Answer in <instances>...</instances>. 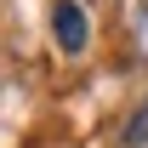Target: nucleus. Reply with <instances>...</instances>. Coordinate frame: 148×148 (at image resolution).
Returning a JSON list of instances; mask_svg holds the SVG:
<instances>
[{"label": "nucleus", "instance_id": "1", "mask_svg": "<svg viewBox=\"0 0 148 148\" xmlns=\"http://www.w3.org/2000/svg\"><path fill=\"white\" fill-rule=\"evenodd\" d=\"M51 34H57L63 51H86L91 23H86V6H80V0H57V6H51Z\"/></svg>", "mask_w": 148, "mask_h": 148}]
</instances>
